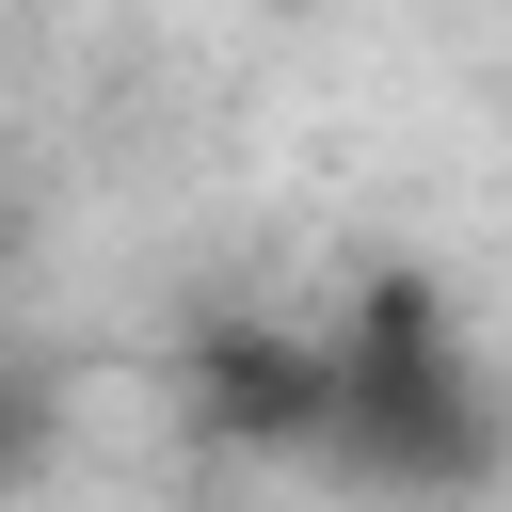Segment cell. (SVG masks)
Masks as SVG:
<instances>
[{
  "label": "cell",
  "instance_id": "2",
  "mask_svg": "<svg viewBox=\"0 0 512 512\" xmlns=\"http://www.w3.org/2000/svg\"><path fill=\"white\" fill-rule=\"evenodd\" d=\"M320 336H272V320H224L192 352V432L208 448H256V464H320Z\"/></svg>",
  "mask_w": 512,
  "mask_h": 512
},
{
  "label": "cell",
  "instance_id": "1",
  "mask_svg": "<svg viewBox=\"0 0 512 512\" xmlns=\"http://www.w3.org/2000/svg\"><path fill=\"white\" fill-rule=\"evenodd\" d=\"M320 368H336V384H320V480L400 496V512H448V496L496 480L512 416H496V384H480V352L448 336L432 288H368V304L320 336Z\"/></svg>",
  "mask_w": 512,
  "mask_h": 512
}]
</instances>
